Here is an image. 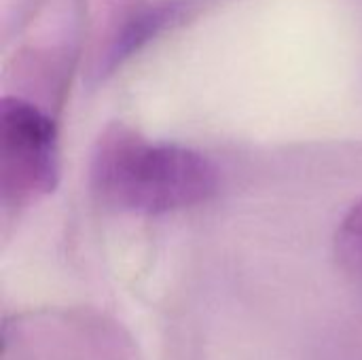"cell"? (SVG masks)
I'll use <instances>...</instances> for the list:
<instances>
[{"label": "cell", "mask_w": 362, "mask_h": 360, "mask_svg": "<svg viewBox=\"0 0 362 360\" xmlns=\"http://www.w3.org/2000/svg\"><path fill=\"white\" fill-rule=\"evenodd\" d=\"M59 149L53 121L34 104L4 98L0 104V193L6 208L30 206L55 191Z\"/></svg>", "instance_id": "cell-2"}, {"label": "cell", "mask_w": 362, "mask_h": 360, "mask_svg": "<svg viewBox=\"0 0 362 360\" xmlns=\"http://www.w3.org/2000/svg\"><path fill=\"white\" fill-rule=\"evenodd\" d=\"M180 13L178 6H161V8H153L142 13L140 17H136L119 36V40L112 45L108 57H106V70L115 68L117 64H121L127 55H132L134 51H138L148 38H153L159 30H163L165 25H170L176 15Z\"/></svg>", "instance_id": "cell-3"}, {"label": "cell", "mask_w": 362, "mask_h": 360, "mask_svg": "<svg viewBox=\"0 0 362 360\" xmlns=\"http://www.w3.org/2000/svg\"><path fill=\"white\" fill-rule=\"evenodd\" d=\"M91 187L106 206L117 210L163 214L208 202L218 189V174L197 151L151 142L115 125L95 144Z\"/></svg>", "instance_id": "cell-1"}, {"label": "cell", "mask_w": 362, "mask_h": 360, "mask_svg": "<svg viewBox=\"0 0 362 360\" xmlns=\"http://www.w3.org/2000/svg\"><path fill=\"white\" fill-rule=\"evenodd\" d=\"M335 252L346 269L362 272V199L344 216L335 236Z\"/></svg>", "instance_id": "cell-4"}]
</instances>
